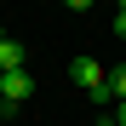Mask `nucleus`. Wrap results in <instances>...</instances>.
I'll list each match as a JSON object with an SVG mask.
<instances>
[{
  "label": "nucleus",
  "instance_id": "f257e3e1",
  "mask_svg": "<svg viewBox=\"0 0 126 126\" xmlns=\"http://www.w3.org/2000/svg\"><path fill=\"white\" fill-rule=\"evenodd\" d=\"M69 80H75V86H80V92L97 103V109H109V103H115L109 75H103V63H97V57H75V63H69Z\"/></svg>",
  "mask_w": 126,
  "mask_h": 126
},
{
  "label": "nucleus",
  "instance_id": "f03ea898",
  "mask_svg": "<svg viewBox=\"0 0 126 126\" xmlns=\"http://www.w3.org/2000/svg\"><path fill=\"white\" fill-rule=\"evenodd\" d=\"M29 92H34L29 69H17V75H0V115H17V109L29 103Z\"/></svg>",
  "mask_w": 126,
  "mask_h": 126
},
{
  "label": "nucleus",
  "instance_id": "7ed1b4c3",
  "mask_svg": "<svg viewBox=\"0 0 126 126\" xmlns=\"http://www.w3.org/2000/svg\"><path fill=\"white\" fill-rule=\"evenodd\" d=\"M29 63V52H23V40H0V75H17Z\"/></svg>",
  "mask_w": 126,
  "mask_h": 126
},
{
  "label": "nucleus",
  "instance_id": "20e7f679",
  "mask_svg": "<svg viewBox=\"0 0 126 126\" xmlns=\"http://www.w3.org/2000/svg\"><path fill=\"white\" fill-rule=\"evenodd\" d=\"M109 92H115V103H126V63H120V69L109 75Z\"/></svg>",
  "mask_w": 126,
  "mask_h": 126
},
{
  "label": "nucleus",
  "instance_id": "39448f33",
  "mask_svg": "<svg viewBox=\"0 0 126 126\" xmlns=\"http://www.w3.org/2000/svg\"><path fill=\"white\" fill-rule=\"evenodd\" d=\"M115 34L126 40V0H120V12H115Z\"/></svg>",
  "mask_w": 126,
  "mask_h": 126
},
{
  "label": "nucleus",
  "instance_id": "423d86ee",
  "mask_svg": "<svg viewBox=\"0 0 126 126\" xmlns=\"http://www.w3.org/2000/svg\"><path fill=\"white\" fill-rule=\"evenodd\" d=\"M109 115H115V126H126V103H115V109H109Z\"/></svg>",
  "mask_w": 126,
  "mask_h": 126
},
{
  "label": "nucleus",
  "instance_id": "0eeeda50",
  "mask_svg": "<svg viewBox=\"0 0 126 126\" xmlns=\"http://www.w3.org/2000/svg\"><path fill=\"white\" fill-rule=\"evenodd\" d=\"M0 40H12V34H6V23H0Z\"/></svg>",
  "mask_w": 126,
  "mask_h": 126
}]
</instances>
